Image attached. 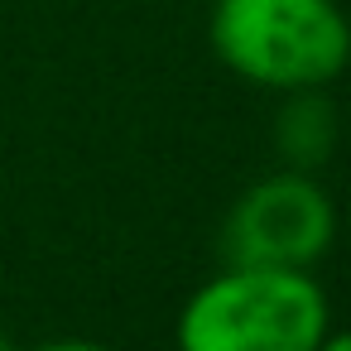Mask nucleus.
Masks as SVG:
<instances>
[{
	"instance_id": "20e7f679",
	"label": "nucleus",
	"mask_w": 351,
	"mask_h": 351,
	"mask_svg": "<svg viewBox=\"0 0 351 351\" xmlns=\"http://www.w3.org/2000/svg\"><path fill=\"white\" fill-rule=\"evenodd\" d=\"M337 135H341V121H337V106L322 87L279 92V111L269 121V145H274L284 169L317 173L337 154Z\"/></svg>"
},
{
	"instance_id": "f03ea898",
	"label": "nucleus",
	"mask_w": 351,
	"mask_h": 351,
	"mask_svg": "<svg viewBox=\"0 0 351 351\" xmlns=\"http://www.w3.org/2000/svg\"><path fill=\"white\" fill-rule=\"evenodd\" d=\"M212 53L265 92L327 87L351 63V20L337 0H212Z\"/></svg>"
},
{
	"instance_id": "423d86ee",
	"label": "nucleus",
	"mask_w": 351,
	"mask_h": 351,
	"mask_svg": "<svg viewBox=\"0 0 351 351\" xmlns=\"http://www.w3.org/2000/svg\"><path fill=\"white\" fill-rule=\"evenodd\" d=\"M317 351H351V327H341V332L327 327V337L317 341Z\"/></svg>"
},
{
	"instance_id": "0eeeda50",
	"label": "nucleus",
	"mask_w": 351,
	"mask_h": 351,
	"mask_svg": "<svg viewBox=\"0 0 351 351\" xmlns=\"http://www.w3.org/2000/svg\"><path fill=\"white\" fill-rule=\"evenodd\" d=\"M0 351H20V346H15V341H10L5 332H0Z\"/></svg>"
},
{
	"instance_id": "39448f33",
	"label": "nucleus",
	"mask_w": 351,
	"mask_h": 351,
	"mask_svg": "<svg viewBox=\"0 0 351 351\" xmlns=\"http://www.w3.org/2000/svg\"><path fill=\"white\" fill-rule=\"evenodd\" d=\"M34 351H116L106 341H87V337H53V341H39Z\"/></svg>"
},
{
	"instance_id": "7ed1b4c3",
	"label": "nucleus",
	"mask_w": 351,
	"mask_h": 351,
	"mask_svg": "<svg viewBox=\"0 0 351 351\" xmlns=\"http://www.w3.org/2000/svg\"><path fill=\"white\" fill-rule=\"evenodd\" d=\"M337 241V202L317 173L274 169L255 178L221 221V265L313 269Z\"/></svg>"
},
{
	"instance_id": "f257e3e1",
	"label": "nucleus",
	"mask_w": 351,
	"mask_h": 351,
	"mask_svg": "<svg viewBox=\"0 0 351 351\" xmlns=\"http://www.w3.org/2000/svg\"><path fill=\"white\" fill-rule=\"evenodd\" d=\"M332 303L313 269L221 265L178 313V351H317Z\"/></svg>"
}]
</instances>
